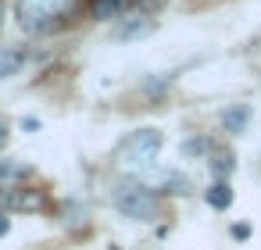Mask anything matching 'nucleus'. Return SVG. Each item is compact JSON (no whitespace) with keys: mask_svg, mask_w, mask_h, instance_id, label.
Segmentation results:
<instances>
[{"mask_svg":"<svg viewBox=\"0 0 261 250\" xmlns=\"http://www.w3.org/2000/svg\"><path fill=\"white\" fill-rule=\"evenodd\" d=\"M79 0H18V22L29 33H43L54 22L68 18Z\"/></svg>","mask_w":261,"mask_h":250,"instance_id":"nucleus-1","label":"nucleus"},{"mask_svg":"<svg viewBox=\"0 0 261 250\" xmlns=\"http://www.w3.org/2000/svg\"><path fill=\"white\" fill-rule=\"evenodd\" d=\"M161 147H165V140H161L158 129H140V132H133L129 140H122L118 161H122L125 168H150V164L158 161Z\"/></svg>","mask_w":261,"mask_h":250,"instance_id":"nucleus-2","label":"nucleus"},{"mask_svg":"<svg viewBox=\"0 0 261 250\" xmlns=\"http://www.w3.org/2000/svg\"><path fill=\"white\" fill-rule=\"evenodd\" d=\"M115 207H118L125 218H136V221H154V218L161 214V200H158L150 189H136V186L118 189Z\"/></svg>","mask_w":261,"mask_h":250,"instance_id":"nucleus-3","label":"nucleus"},{"mask_svg":"<svg viewBox=\"0 0 261 250\" xmlns=\"http://www.w3.org/2000/svg\"><path fill=\"white\" fill-rule=\"evenodd\" d=\"M0 207H11V211H40L43 207V193H36V189H0Z\"/></svg>","mask_w":261,"mask_h":250,"instance_id":"nucleus-4","label":"nucleus"},{"mask_svg":"<svg viewBox=\"0 0 261 250\" xmlns=\"http://www.w3.org/2000/svg\"><path fill=\"white\" fill-rule=\"evenodd\" d=\"M29 54L25 50H8V47H0V79H11L25 68Z\"/></svg>","mask_w":261,"mask_h":250,"instance_id":"nucleus-5","label":"nucleus"},{"mask_svg":"<svg viewBox=\"0 0 261 250\" xmlns=\"http://www.w3.org/2000/svg\"><path fill=\"white\" fill-rule=\"evenodd\" d=\"M158 182H161L168 193H179V197H186V193L193 189V186H190V179H186L182 172H161V179H158Z\"/></svg>","mask_w":261,"mask_h":250,"instance_id":"nucleus-6","label":"nucleus"},{"mask_svg":"<svg viewBox=\"0 0 261 250\" xmlns=\"http://www.w3.org/2000/svg\"><path fill=\"white\" fill-rule=\"evenodd\" d=\"M207 204H211L215 211H225V207L232 204V189H229V182H222V179H218V182L207 189Z\"/></svg>","mask_w":261,"mask_h":250,"instance_id":"nucleus-7","label":"nucleus"},{"mask_svg":"<svg viewBox=\"0 0 261 250\" xmlns=\"http://www.w3.org/2000/svg\"><path fill=\"white\" fill-rule=\"evenodd\" d=\"M125 4H129V0H97V4H93V18H100V22L118 18L125 11Z\"/></svg>","mask_w":261,"mask_h":250,"instance_id":"nucleus-8","label":"nucleus"},{"mask_svg":"<svg viewBox=\"0 0 261 250\" xmlns=\"http://www.w3.org/2000/svg\"><path fill=\"white\" fill-rule=\"evenodd\" d=\"M150 33H154V22L140 18V22H129L125 29H118V40H140V36H150Z\"/></svg>","mask_w":261,"mask_h":250,"instance_id":"nucleus-9","label":"nucleus"},{"mask_svg":"<svg viewBox=\"0 0 261 250\" xmlns=\"http://www.w3.org/2000/svg\"><path fill=\"white\" fill-rule=\"evenodd\" d=\"M247 118H250V111H247V107H232V111H225V115H222V125H225L229 132H243Z\"/></svg>","mask_w":261,"mask_h":250,"instance_id":"nucleus-10","label":"nucleus"},{"mask_svg":"<svg viewBox=\"0 0 261 250\" xmlns=\"http://www.w3.org/2000/svg\"><path fill=\"white\" fill-rule=\"evenodd\" d=\"M211 172H215L218 179H229V175H232V154H215V157H211Z\"/></svg>","mask_w":261,"mask_h":250,"instance_id":"nucleus-11","label":"nucleus"},{"mask_svg":"<svg viewBox=\"0 0 261 250\" xmlns=\"http://www.w3.org/2000/svg\"><path fill=\"white\" fill-rule=\"evenodd\" d=\"M204 150H207V140H186V143H182V154H186V157H197V154H204Z\"/></svg>","mask_w":261,"mask_h":250,"instance_id":"nucleus-12","label":"nucleus"},{"mask_svg":"<svg viewBox=\"0 0 261 250\" xmlns=\"http://www.w3.org/2000/svg\"><path fill=\"white\" fill-rule=\"evenodd\" d=\"M0 175H4V179H11V175H25V168H22V164H0Z\"/></svg>","mask_w":261,"mask_h":250,"instance_id":"nucleus-13","label":"nucleus"},{"mask_svg":"<svg viewBox=\"0 0 261 250\" xmlns=\"http://www.w3.org/2000/svg\"><path fill=\"white\" fill-rule=\"evenodd\" d=\"M232 236H236V239H247V236H250V225H247V221L232 225Z\"/></svg>","mask_w":261,"mask_h":250,"instance_id":"nucleus-14","label":"nucleus"},{"mask_svg":"<svg viewBox=\"0 0 261 250\" xmlns=\"http://www.w3.org/2000/svg\"><path fill=\"white\" fill-rule=\"evenodd\" d=\"M22 129H29V132H36V129H40V122H36V118H22Z\"/></svg>","mask_w":261,"mask_h":250,"instance_id":"nucleus-15","label":"nucleus"},{"mask_svg":"<svg viewBox=\"0 0 261 250\" xmlns=\"http://www.w3.org/2000/svg\"><path fill=\"white\" fill-rule=\"evenodd\" d=\"M8 229H11V221H8L4 214H0V236H8Z\"/></svg>","mask_w":261,"mask_h":250,"instance_id":"nucleus-16","label":"nucleus"},{"mask_svg":"<svg viewBox=\"0 0 261 250\" xmlns=\"http://www.w3.org/2000/svg\"><path fill=\"white\" fill-rule=\"evenodd\" d=\"M8 143V129H4V122H0V147Z\"/></svg>","mask_w":261,"mask_h":250,"instance_id":"nucleus-17","label":"nucleus"}]
</instances>
